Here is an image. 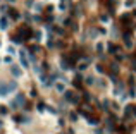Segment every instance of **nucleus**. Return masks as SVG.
Wrapping results in <instances>:
<instances>
[{
	"label": "nucleus",
	"mask_w": 136,
	"mask_h": 134,
	"mask_svg": "<svg viewBox=\"0 0 136 134\" xmlns=\"http://www.w3.org/2000/svg\"><path fill=\"white\" fill-rule=\"evenodd\" d=\"M97 72H103V67H102V65H97Z\"/></svg>",
	"instance_id": "nucleus-20"
},
{
	"label": "nucleus",
	"mask_w": 136,
	"mask_h": 134,
	"mask_svg": "<svg viewBox=\"0 0 136 134\" xmlns=\"http://www.w3.org/2000/svg\"><path fill=\"white\" fill-rule=\"evenodd\" d=\"M103 50V45L102 43H97V52H102Z\"/></svg>",
	"instance_id": "nucleus-17"
},
{
	"label": "nucleus",
	"mask_w": 136,
	"mask_h": 134,
	"mask_svg": "<svg viewBox=\"0 0 136 134\" xmlns=\"http://www.w3.org/2000/svg\"><path fill=\"white\" fill-rule=\"evenodd\" d=\"M126 115H133V105H128L126 107V108H124V117H126Z\"/></svg>",
	"instance_id": "nucleus-10"
},
{
	"label": "nucleus",
	"mask_w": 136,
	"mask_h": 134,
	"mask_svg": "<svg viewBox=\"0 0 136 134\" xmlns=\"http://www.w3.org/2000/svg\"><path fill=\"white\" fill-rule=\"evenodd\" d=\"M69 117H71V119H72V120H78V115H76V114H71V115H69Z\"/></svg>",
	"instance_id": "nucleus-22"
},
{
	"label": "nucleus",
	"mask_w": 136,
	"mask_h": 134,
	"mask_svg": "<svg viewBox=\"0 0 136 134\" xmlns=\"http://www.w3.org/2000/svg\"><path fill=\"white\" fill-rule=\"evenodd\" d=\"M7 114V107H0V115H5Z\"/></svg>",
	"instance_id": "nucleus-16"
},
{
	"label": "nucleus",
	"mask_w": 136,
	"mask_h": 134,
	"mask_svg": "<svg viewBox=\"0 0 136 134\" xmlns=\"http://www.w3.org/2000/svg\"><path fill=\"white\" fill-rule=\"evenodd\" d=\"M10 12H12V17H14V19H19V14H17V10H10Z\"/></svg>",
	"instance_id": "nucleus-18"
},
{
	"label": "nucleus",
	"mask_w": 136,
	"mask_h": 134,
	"mask_svg": "<svg viewBox=\"0 0 136 134\" xmlns=\"http://www.w3.org/2000/svg\"><path fill=\"white\" fill-rule=\"evenodd\" d=\"M10 72H12V76H16V77L22 76V71L19 69V65H12V67H10Z\"/></svg>",
	"instance_id": "nucleus-6"
},
{
	"label": "nucleus",
	"mask_w": 136,
	"mask_h": 134,
	"mask_svg": "<svg viewBox=\"0 0 136 134\" xmlns=\"http://www.w3.org/2000/svg\"><path fill=\"white\" fill-rule=\"evenodd\" d=\"M133 16H136V9H134V10H133Z\"/></svg>",
	"instance_id": "nucleus-24"
},
{
	"label": "nucleus",
	"mask_w": 136,
	"mask_h": 134,
	"mask_svg": "<svg viewBox=\"0 0 136 134\" xmlns=\"http://www.w3.org/2000/svg\"><path fill=\"white\" fill-rule=\"evenodd\" d=\"M19 59H21L22 67H24V69H29V62H28V57H26V52H24V50H22V52H19Z\"/></svg>",
	"instance_id": "nucleus-3"
},
{
	"label": "nucleus",
	"mask_w": 136,
	"mask_h": 134,
	"mask_svg": "<svg viewBox=\"0 0 136 134\" xmlns=\"http://www.w3.org/2000/svg\"><path fill=\"white\" fill-rule=\"evenodd\" d=\"M17 34H19L21 38H29L31 36V28H29V26H22V28L17 29Z\"/></svg>",
	"instance_id": "nucleus-1"
},
{
	"label": "nucleus",
	"mask_w": 136,
	"mask_h": 134,
	"mask_svg": "<svg viewBox=\"0 0 136 134\" xmlns=\"http://www.w3.org/2000/svg\"><path fill=\"white\" fill-rule=\"evenodd\" d=\"M90 124H91V126H98L100 120H98V119H95V117H90Z\"/></svg>",
	"instance_id": "nucleus-11"
},
{
	"label": "nucleus",
	"mask_w": 136,
	"mask_h": 134,
	"mask_svg": "<svg viewBox=\"0 0 136 134\" xmlns=\"http://www.w3.org/2000/svg\"><path fill=\"white\" fill-rule=\"evenodd\" d=\"M9 26H7V17H2V19H0V29H2V31H4V29H7Z\"/></svg>",
	"instance_id": "nucleus-9"
},
{
	"label": "nucleus",
	"mask_w": 136,
	"mask_h": 134,
	"mask_svg": "<svg viewBox=\"0 0 136 134\" xmlns=\"http://www.w3.org/2000/svg\"><path fill=\"white\" fill-rule=\"evenodd\" d=\"M93 83H95V77H93V76H88V77H86V84H88V86H91Z\"/></svg>",
	"instance_id": "nucleus-12"
},
{
	"label": "nucleus",
	"mask_w": 136,
	"mask_h": 134,
	"mask_svg": "<svg viewBox=\"0 0 136 134\" xmlns=\"http://www.w3.org/2000/svg\"><path fill=\"white\" fill-rule=\"evenodd\" d=\"M110 67H112V72H114V74H117V72H119V65H117V64L110 65Z\"/></svg>",
	"instance_id": "nucleus-14"
},
{
	"label": "nucleus",
	"mask_w": 136,
	"mask_h": 134,
	"mask_svg": "<svg viewBox=\"0 0 136 134\" xmlns=\"http://www.w3.org/2000/svg\"><path fill=\"white\" fill-rule=\"evenodd\" d=\"M133 115L136 117V107H133Z\"/></svg>",
	"instance_id": "nucleus-23"
},
{
	"label": "nucleus",
	"mask_w": 136,
	"mask_h": 134,
	"mask_svg": "<svg viewBox=\"0 0 136 134\" xmlns=\"http://www.w3.org/2000/svg\"><path fill=\"white\" fill-rule=\"evenodd\" d=\"M55 89H57V91H64V84H55Z\"/></svg>",
	"instance_id": "nucleus-15"
},
{
	"label": "nucleus",
	"mask_w": 136,
	"mask_h": 134,
	"mask_svg": "<svg viewBox=\"0 0 136 134\" xmlns=\"http://www.w3.org/2000/svg\"><path fill=\"white\" fill-rule=\"evenodd\" d=\"M36 108H38V112H45V108H47V107H45V103H38V105H36Z\"/></svg>",
	"instance_id": "nucleus-13"
},
{
	"label": "nucleus",
	"mask_w": 136,
	"mask_h": 134,
	"mask_svg": "<svg viewBox=\"0 0 136 134\" xmlns=\"http://www.w3.org/2000/svg\"><path fill=\"white\" fill-rule=\"evenodd\" d=\"M66 100H67V102H71V103H74V105L79 102V98L76 96V93H72V91H67V93H66Z\"/></svg>",
	"instance_id": "nucleus-4"
},
{
	"label": "nucleus",
	"mask_w": 136,
	"mask_h": 134,
	"mask_svg": "<svg viewBox=\"0 0 136 134\" xmlns=\"http://www.w3.org/2000/svg\"><path fill=\"white\" fill-rule=\"evenodd\" d=\"M9 93H12L10 91V86L5 84V83H0V96H7Z\"/></svg>",
	"instance_id": "nucleus-2"
},
{
	"label": "nucleus",
	"mask_w": 136,
	"mask_h": 134,
	"mask_svg": "<svg viewBox=\"0 0 136 134\" xmlns=\"http://www.w3.org/2000/svg\"><path fill=\"white\" fill-rule=\"evenodd\" d=\"M83 98H84V100L88 102V100H90V95H88V93H83Z\"/></svg>",
	"instance_id": "nucleus-21"
},
{
	"label": "nucleus",
	"mask_w": 136,
	"mask_h": 134,
	"mask_svg": "<svg viewBox=\"0 0 136 134\" xmlns=\"http://www.w3.org/2000/svg\"><path fill=\"white\" fill-rule=\"evenodd\" d=\"M9 2H16V0H9Z\"/></svg>",
	"instance_id": "nucleus-25"
},
{
	"label": "nucleus",
	"mask_w": 136,
	"mask_h": 134,
	"mask_svg": "<svg viewBox=\"0 0 136 134\" xmlns=\"http://www.w3.org/2000/svg\"><path fill=\"white\" fill-rule=\"evenodd\" d=\"M107 50H109V52H117V53H121V48H119V46H116V45H112V43L107 45Z\"/></svg>",
	"instance_id": "nucleus-8"
},
{
	"label": "nucleus",
	"mask_w": 136,
	"mask_h": 134,
	"mask_svg": "<svg viewBox=\"0 0 136 134\" xmlns=\"http://www.w3.org/2000/svg\"><path fill=\"white\" fill-rule=\"evenodd\" d=\"M26 102V98H24V95H17V96H16V100H14V102H12V107H16V108H17V105H22V103H24Z\"/></svg>",
	"instance_id": "nucleus-5"
},
{
	"label": "nucleus",
	"mask_w": 136,
	"mask_h": 134,
	"mask_svg": "<svg viewBox=\"0 0 136 134\" xmlns=\"http://www.w3.org/2000/svg\"><path fill=\"white\" fill-rule=\"evenodd\" d=\"M86 69V62H84V64H79V71H84Z\"/></svg>",
	"instance_id": "nucleus-19"
},
{
	"label": "nucleus",
	"mask_w": 136,
	"mask_h": 134,
	"mask_svg": "<svg viewBox=\"0 0 136 134\" xmlns=\"http://www.w3.org/2000/svg\"><path fill=\"white\" fill-rule=\"evenodd\" d=\"M2 124H4V122H2V120H0V126H2Z\"/></svg>",
	"instance_id": "nucleus-26"
},
{
	"label": "nucleus",
	"mask_w": 136,
	"mask_h": 134,
	"mask_svg": "<svg viewBox=\"0 0 136 134\" xmlns=\"http://www.w3.org/2000/svg\"><path fill=\"white\" fill-rule=\"evenodd\" d=\"M60 65H62V69H64V71H69V69H72V64H69V62H67L66 59H62Z\"/></svg>",
	"instance_id": "nucleus-7"
}]
</instances>
